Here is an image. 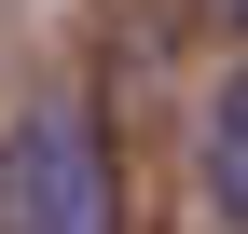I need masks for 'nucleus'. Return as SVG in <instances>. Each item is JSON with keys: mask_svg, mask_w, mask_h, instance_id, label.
Listing matches in <instances>:
<instances>
[{"mask_svg": "<svg viewBox=\"0 0 248 234\" xmlns=\"http://www.w3.org/2000/svg\"><path fill=\"white\" fill-rule=\"evenodd\" d=\"M0 234H124V152L97 110H28L0 138Z\"/></svg>", "mask_w": 248, "mask_h": 234, "instance_id": "f257e3e1", "label": "nucleus"}, {"mask_svg": "<svg viewBox=\"0 0 248 234\" xmlns=\"http://www.w3.org/2000/svg\"><path fill=\"white\" fill-rule=\"evenodd\" d=\"M193 179H207V207L221 220H248V69L207 97V138H193Z\"/></svg>", "mask_w": 248, "mask_h": 234, "instance_id": "f03ea898", "label": "nucleus"}, {"mask_svg": "<svg viewBox=\"0 0 248 234\" xmlns=\"http://www.w3.org/2000/svg\"><path fill=\"white\" fill-rule=\"evenodd\" d=\"M234 14H248V0H234Z\"/></svg>", "mask_w": 248, "mask_h": 234, "instance_id": "7ed1b4c3", "label": "nucleus"}]
</instances>
